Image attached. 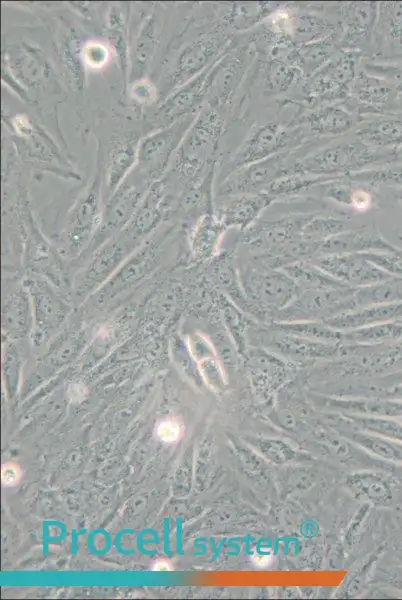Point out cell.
I'll list each match as a JSON object with an SVG mask.
<instances>
[{
	"label": "cell",
	"mask_w": 402,
	"mask_h": 600,
	"mask_svg": "<svg viewBox=\"0 0 402 600\" xmlns=\"http://www.w3.org/2000/svg\"><path fill=\"white\" fill-rule=\"evenodd\" d=\"M233 40V34L225 32V27L217 22L209 31L186 43L161 80L158 102L201 74L230 46Z\"/></svg>",
	"instance_id": "5"
},
{
	"label": "cell",
	"mask_w": 402,
	"mask_h": 600,
	"mask_svg": "<svg viewBox=\"0 0 402 600\" xmlns=\"http://www.w3.org/2000/svg\"><path fill=\"white\" fill-rule=\"evenodd\" d=\"M272 198L268 193L242 198L234 202L225 211L229 222L244 223L253 218Z\"/></svg>",
	"instance_id": "34"
},
{
	"label": "cell",
	"mask_w": 402,
	"mask_h": 600,
	"mask_svg": "<svg viewBox=\"0 0 402 600\" xmlns=\"http://www.w3.org/2000/svg\"><path fill=\"white\" fill-rule=\"evenodd\" d=\"M363 70L383 79L399 94H402V63L369 60L364 62Z\"/></svg>",
	"instance_id": "37"
},
{
	"label": "cell",
	"mask_w": 402,
	"mask_h": 600,
	"mask_svg": "<svg viewBox=\"0 0 402 600\" xmlns=\"http://www.w3.org/2000/svg\"><path fill=\"white\" fill-rule=\"evenodd\" d=\"M141 244L121 232L92 253L87 265L75 276L73 292L80 299L94 295Z\"/></svg>",
	"instance_id": "12"
},
{
	"label": "cell",
	"mask_w": 402,
	"mask_h": 600,
	"mask_svg": "<svg viewBox=\"0 0 402 600\" xmlns=\"http://www.w3.org/2000/svg\"><path fill=\"white\" fill-rule=\"evenodd\" d=\"M154 569L157 571H168L171 569V567L169 566L168 563L162 561V562L156 563Z\"/></svg>",
	"instance_id": "43"
},
{
	"label": "cell",
	"mask_w": 402,
	"mask_h": 600,
	"mask_svg": "<svg viewBox=\"0 0 402 600\" xmlns=\"http://www.w3.org/2000/svg\"><path fill=\"white\" fill-rule=\"evenodd\" d=\"M225 130L226 121L222 111L204 104L174 154L172 171L186 182L204 175L216 165L217 152Z\"/></svg>",
	"instance_id": "1"
},
{
	"label": "cell",
	"mask_w": 402,
	"mask_h": 600,
	"mask_svg": "<svg viewBox=\"0 0 402 600\" xmlns=\"http://www.w3.org/2000/svg\"><path fill=\"white\" fill-rule=\"evenodd\" d=\"M180 425L174 420H164L157 426L159 438L166 442L176 441L180 436Z\"/></svg>",
	"instance_id": "40"
},
{
	"label": "cell",
	"mask_w": 402,
	"mask_h": 600,
	"mask_svg": "<svg viewBox=\"0 0 402 600\" xmlns=\"http://www.w3.org/2000/svg\"><path fill=\"white\" fill-rule=\"evenodd\" d=\"M296 159L293 151H285L242 167L221 181L220 193L230 195L266 188L275 180L288 176L289 167Z\"/></svg>",
	"instance_id": "17"
},
{
	"label": "cell",
	"mask_w": 402,
	"mask_h": 600,
	"mask_svg": "<svg viewBox=\"0 0 402 600\" xmlns=\"http://www.w3.org/2000/svg\"><path fill=\"white\" fill-rule=\"evenodd\" d=\"M17 216L23 238V261L26 269L48 280L58 289L67 286L68 277L61 253L54 249L38 230L24 188L19 192Z\"/></svg>",
	"instance_id": "9"
},
{
	"label": "cell",
	"mask_w": 402,
	"mask_h": 600,
	"mask_svg": "<svg viewBox=\"0 0 402 600\" xmlns=\"http://www.w3.org/2000/svg\"><path fill=\"white\" fill-rule=\"evenodd\" d=\"M397 197L402 202V187L399 188L398 193H397Z\"/></svg>",
	"instance_id": "44"
},
{
	"label": "cell",
	"mask_w": 402,
	"mask_h": 600,
	"mask_svg": "<svg viewBox=\"0 0 402 600\" xmlns=\"http://www.w3.org/2000/svg\"><path fill=\"white\" fill-rule=\"evenodd\" d=\"M196 114L187 115L141 138L134 169L150 184L163 178Z\"/></svg>",
	"instance_id": "13"
},
{
	"label": "cell",
	"mask_w": 402,
	"mask_h": 600,
	"mask_svg": "<svg viewBox=\"0 0 402 600\" xmlns=\"http://www.w3.org/2000/svg\"><path fill=\"white\" fill-rule=\"evenodd\" d=\"M215 167L216 165L212 166L204 175L185 183L178 203L184 215L193 216L196 212H206L211 208Z\"/></svg>",
	"instance_id": "32"
},
{
	"label": "cell",
	"mask_w": 402,
	"mask_h": 600,
	"mask_svg": "<svg viewBox=\"0 0 402 600\" xmlns=\"http://www.w3.org/2000/svg\"><path fill=\"white\" fill-rule=\"evenodd\" d=\"M9 123L14 134L15 149L22 159L42 171L65 179H80V176L70 169L50 136L32 118L18 114L10 118Z\"/></svg>",
	"instance_id": "10"
},
{
	"label": "cell",
	"mask_w": 402,
	"mask_h": 600,
	"mask_svg": "<svg viewBox=\"0 0 402 600\" xmlns=\"http://www.w3.org/2000/svg\"><path fill=\"white\" fill-rule=\"evenodd\" d=\"M1 321L3 339L16 342L31 337L34 327L33 308L30 295L22 283L4 295Z\"/></svg>",
	"instance_id": "23"
},
{
	"label": "cell",
	"mask_w": 402,
	"mask_h": 600,
	"mask_svg": "<svg viewBox=\"0 0 402 600\" xmlns=\"http://www.w3.org/2000/svg\"><path fill=\"white\" fill-rule=\"evenodd\" d=\"M399 158L400 150L376 149L356 139L330 145L303 158H297L289 168V175L341 177L371 166L393 163Z\"/></svg>",
	"instance_id": "2"
},
{
	"label": "cell",
	"mask_w": 402,
	"mask_h": 600,
	"mask_svg": "<svg viewBox=\"0 0 402 600\" xmlns=\"http://www.w3.org/2000/svg\"><path fill=\"white\" fill-rule=\"evenodd\" d=\"M256 56L254 39L238 45L235 41L214 61L206 78L204 104L220 111L229 106Z\"/></svg>",
	"instance_id": "8"
},
{
	"label": "cell",
	"mask_w": 402,
	"mask_h": 600,
	"mask_svg": "<svg viewBox=\"0 0 402 600\" xmlns=\"http://www.w3.org/2000/svg\"><path fill=\"white\" fill-rule=\"evenodd\" d=\"M104 43L87 41L83 47V57L87 68H102L108 61L110 51Z\"/></svg>",
	"instance_id": "38"
},
{
	"label": "cell",
	"mask_w": 402,
	"mask_h": 600,
	"mask_svg": "<svg viewBox=\"0 0 402 600\" xmlns=\"http://www.w3.org/2000/svg\"><path fill=\"white\" fill-rule=\"evenodd\" d=\"M340 38L341 34L337 31L319 41L294 45L284 61L298 67L306 78L321 68L340 50Z\"/></svg>",
	"instance_id": "30"
},
{
	"label": "cell",
	"mask_w": 402,
	"mask_h": 600,
	"mask_svg": "<svg viewBox=\"0 0 402 600\" xmlns=\"http://www.w3.org/2000/svg\"><path fill=\"white\" fill-rule=\"evenodd\" d=\"M20 479V472L17 466L13 464L4 465L2 469V481L5 485H15Z\"/></svg>",
	"instance_id": "42"
},
{
	"label": "cell",
	"mask_w": 402,
	"mask_h": 600,
	"mask_svg": "<svg viewBox=\"0 0 402 600\" xmlns=\"http://www.w3.org/2000/svg\"><path fill=\"white\" fill-rule=\"evenodd\" d=\"M3 82L24 101L30 103L31 91L56 92L59 89L55 70L37 46L21 41L5 46L2 52Z\"/></svg>",
	"instance_id": "4"
},
{
	"label": "cell",
	"mask_w": 402,
	"mask_h": 600,
	"mask_svg": "<svg viewBox=\"0 0 402 600\" xmlns=\"http://www.w3.org/2000/svg\"><path fill=\"white\" fill-rule=\"evenodd\" d=\"M85 42L76 29H68L58 43V54L68 85L79 95L87 84V66L83 57Z\"/></svg>",
	"instance_id": "25"
},
{
	"label": "cell",
	"mask_w": 402,
	"mask_h": 600,
	"mask_svg": "<svg viewBox=\"0 0 402 600\" xmlns=\"http://www.w3.org/2000/svg\"><path fill=\"white\" fill-rule=\"evenodd\" d=\"M33 308V344L40 346L57 336L73 308L58 288L48 280L34 274L23 279Z\"/></svg>",
	"instance_id": "11"
},
{
	"label": "cell",
	"mask_w": 402,
	"mask_h": 600,
	"mask_svg": "<svg viewBox=\"0 0 402 600\" xmlns=\"http://www.w3.org/2000/svg\"><path fill=\"white\" fill-rule=\"evenodd\" d=\"M372 195L364 188H354L351 204L359 210H365L371 206Z\"/></svg>",
	"instance_id": "41"
},
{
	"label": "cell",
	"mask_w": 402,
	"mask_h": 600,
	"mask_svg": "<svg viewBox=\"0 0 402 600\" xmlns=\"http://www.w3.org/2000/svg\"><path fill=\"white\" fill-rule=\"evenodd\" d=\"M159 15L154 10L143 21L130 49L129 83L146 78L159 43ZM128 83V84H129Z\"/></svg>",
	"instance_id": "24"
},
{
	"label": "cell",
	"mask_w": 402,
	"mask_h": 600,
	"mask_svg": "<svg viewBox=\"0 0 402 600\" xmlns=\"http://www.w3.org/2000/svg\"><path fill=\"white\" fill-rule=\"evenodd\" d=\"M104 159L98 151L96 169L90 184L76 199L69 211L65 229L61 235L63 253L76 257L85 252L96 235L103 215L102 184Z\"/></svg>",
	"instance_id": "6"
},
{
	"label": "cell",
	"mask_w": 402,
	"mask_h": 600,
	"mask_svg": "<svg viewBox=\"0 0 402 600\" xmlns=\"http://www.w3.org/2000/svg\"><path fill=\"white\" fill-rule=\"evenodd\" d=\"M355 136L364 144L387 150L402 148V116L386 115L362 121L355 128Z\"/></svg>",
	"instance_id": "27"
},
{
	"label": "cell",
	"mask_w": 402,
	"mask_h": 600,
	"mask_svg": "<svg viewBox=\"0 0 402 600\" xmlns=\"http://www.w3.org/2000/svg\"><path fill=\"white\" fill-rule=\"evenodd\" d=\"M365 119L340 104H329L313 109L301 108L288 124L318 136H339L356 128Z\"/></svg>",
	"instance_id": "20"
},
{
	"label": "cell",
	"mask_w": 402,
	"mask_h": 600,
	"mask_svg": "<svg viewBox=\"0 0 402 600\" xmlns=\"http://www.w3.org/2000/svg\"><path fill=\"white\" fill-rule=\"evenodd\" d=\"M301 127L270 121L258 126L221 168V181L232 172L276 154L293 151L304 143Z\"/></svg>",
	"instance_id": "7"
},
{
	"label": "cell",
	"mask_w": 402,
	"mask_h": 600,
	"mask_svg": "<svg viewBox=\"0 0 402 600\" xmlns=\"http://www.w3.org/2000/svg\"><path fill=\"white\" fill-rule=\"evenodd\" d=\"M399 96L386 81L361 69L350 87L349 97L340 105L364 118L395 115L400 109Z\"/></svg>",
	"instance_id": "16"
},
{
	"label": "cell",
	"mask_w": 402,
	"mask_h": 600,
	"mask_svg": "<svg viewBox=\"0 0 402 600\" xmlns=\"http://www.w3.org/2000/svg\"><path fill=\"white\" fill-rule=\"evenodd\" d=\"M284 4L278 2L227 3L220 9L218 22L236 32H244L266 21Z\"/></svg>",
	"instance_id": "26"
},
{
	"label": "cell",
	"mask_w": 402,
	"mask_h": 600,
	"mask_svg": "<svg viewBox=\"0 0 402 600\" xmlns=\"http://www.w3.org/2000/svg\"><path fill=\"white\" fill-rule=\"evenodd\" d=\"M309 175H288L281 177L267 187V193L272 195L293 194L308 189L323 182H328L334 177Z\"/></svg>",
	"instance_id": "36"
},
{
	"label": "cell",
	"mask_w": 402,
	"mask_h": 600,
	"mask_svg": "<svg viewBox=\"0 0 402 600\" xmlns=\"http://www.w3.org/2000/svg\"><path fill=\"white\" fill-rule=\"evenodd\" d=\"M372 42L378 55L402 52V2H378Z\"/></svg>",
	"instance_id": "28"
},
{
	"label": "cell",
	"mask_w": 402,
	"mask_h": 600,
	"mask_svg": "<svg viewBox=\"0 0 402 600\" xmlns=\"http://www.w3.org/2000/svg\"><path fill=\"white\" fill-rule=\"evenodd\" d=\"M168 187L164 178L153 182L128 225L121 231L133 241L142 244L164 219L168 208Z\"/></svg>",
	"instance_id": "21"
},
{
	"label": "cell",
	"mask_w": 402,
	"mask_h": 600,
	"mask_svg": "<svg viewBox=\"0 0 402 600\" xmlns=\"http://www.w3.org/2000/svg\"><path fill=\"white\" fill-rule=\"evenodd\" d=\"M141 138L135 132L122 133L111 139L104 162V179L109 198L132 172L137 163Z\"/></svg>",
	"instance_id": "22"
},
{
	"label": "cell",
	"mask_w": 402,
	"mask_h": 600,
	"mask_svg": "<svg viewBox=\"0 0 402 600\" xmlns=\"http://www.w3.org/2000/svg\"><path fill=\"white\" fill-rule=\"evenodd\" d=\"M340 49L364 51L371 44L378 15V2H345L338 7Z\"/></svg>",
	"instance_id": "19"
},
{
	"label": "cell",
	"mask_w": 402,
	"mask_h": 600,
	"mask_svg": "<svg viewBox=\"0 0 402 600\" xmlns=\"http://www.w3.org/2000/svg\"><path fill=\"white\" fill-rule=\"evenodd\" d=\"M212 64L201 74L174 90L159 102L157 109L148 120L152 130L167 127L179 119L195 114L200 110L205 102V83Z\"/></svg>",
	"instance_id": "18"
},
{
	"label": "cell",
	"mask_w": 402,
	"mask_h": 600,
	"mask_svg": "<svg viewBox=\"0 0 402 600\" xmlns=\"http://www.w3.org/2000/svg\"><path fill=\"white\" fill-rule=\"evenodd\" d=\"M357 183L393 184L402 187V164L369 168L346 176Z\"/></svg>",
	"instance_id": "35"
},
{
	"label": "cell",
	"mask_w": 402,
	"mask_h": 600,
	"mask_svg": "<svg viewBox=\"0 0 402 600\" xmlns=\"http://www.w3.org/2000/svg\"><path fill=\"white\" fill-rule=\"evenodd\" d=\"M160 250L154 240L143 242L115 274L91 297L97 306L108 304L150 276L160 264Z\"/></svg>",
	"instance_id": "15"
},
{
	"label": "cell",
	"mask_w": 402,
	"mask_h": 600,
	"mask_svg": "<svg viewBox=\"0 0 402 600\" xmlns=\"http://www.w3.org/2000/svg\"><path fill=\"white\" fill-rule=\"evenodd\" d=\"M262 82L267 95H281L305 79L303 72L287 61L268 58L261 64Z\"/></svg>",
	"instance_id": "31"
},
{
	"label": "cell",
	"mask_w": 402,
	"mask_h": 600,
	"mask_svg": "<svg viewBox=\"0 0 402 600\" xmlns=\"http://www.w3.org/2000/svg\"><path fill=\"white\" fill-rule=\"evenodd\" d=\"M364 51L340 49L329 61L301 83V100L295 102L304 109L340 104L350 94Z\"/></svg>",
	"instance_id": "3"
},
{
	"label": "cell",
	"mask_w": 402,
	"mask_h": 600,
	"mask_svg": "<svg viewBox=\"0 0 402 600\" xmlns=\"http://www.w3.org/2000/svg\"><path fill=\"white\" fill-rule=\"evenodd\" d=\"M290 4L287 18V36L294 45L325 39L336 33L339 25L311 11L296 12Z\"/></svg>",
	"instance_id": "29"
},
{
	"label": "cell",
	"mask_w": 402,
	"mask_h": 600,
	"mask_svg": "<svg viewBox=\"0 0 402 600\" xmlns=\"http://www.w3.org/2000/svg\"><path fill=\"white\" fill-rule=\"evenodd\" d=\"M108 47L114 54L117 65L122 75L123 90H127L130 73V46L128 43V29L105 28Z\"/></svg>",
	"instance_id": "33"
},
{
	"label": "cell",
	"mask_w": 402,
	"mask_h": 600,
	"mask_svg": "<svg viewBox=\"0 0 402 600\" xmlns=\"http://www.w3.org/2000/svg\"><path fill=\"white\" fill-rule=\"evenodd\" d=\"M129 94L132 100L141 105H149L158 99V90L147 78L130 82Z\"/></svg>",
	"instance_id": "39"
},
{
	"label": "cell",
	"mask_w": 402,
	"mask_h": 600,
	"mask_svg": "<svg viewBox=\"0 0 402 600\" xmlns=\"http://www.w3.org/2000/svg\"><path fill=\"white\" fill-rule=\"evenodd\" d=\"M150 185L138 171L133 169L115 192L107 198L100 227L88 247L92 248V252L106 240L124 230Z\"/></svg>",
	"instance_id": "14"
}]
</instances>
